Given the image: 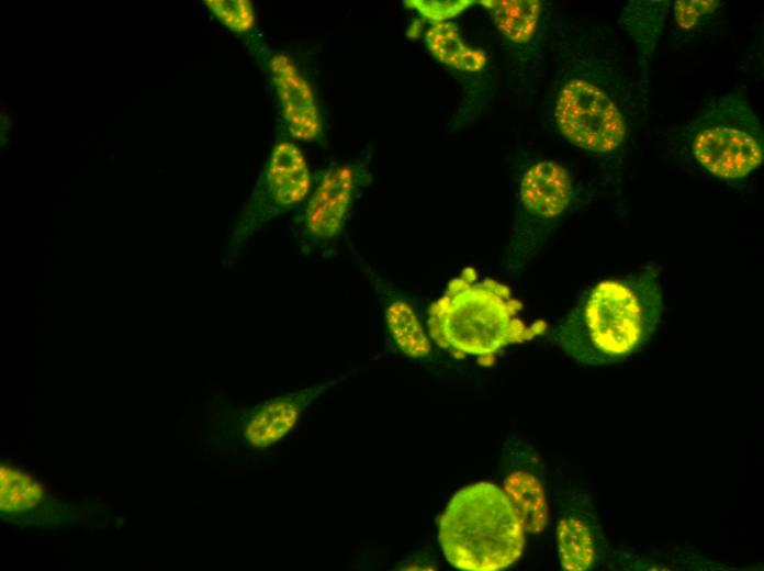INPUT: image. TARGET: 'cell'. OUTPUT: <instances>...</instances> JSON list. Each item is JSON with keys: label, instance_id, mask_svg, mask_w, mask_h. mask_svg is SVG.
<instances>
[{"label": "cell", "instance_id": "obj_19", "mask_svg": "<svg viewBox=\"0 0 764 571\" xmlns=\"http://www.w3.org/2000/svg\"><path fill=\"white\" fill-rule=\"evenodd\" d=\"M717 7L716 1H676L674 14L679 27L690 30L712 14Z\"/></svg>", "mask_w": 764, "mask_h": 571}, {"label": "cell", "instance_id": "obj_12", "mask_svg": "<svg viewBox=\"0 0 764 571\" xmlns=\"http://www.w3.org/2000/svg\"><path fill=\"white\" fill-rule=\"evenodd\" d=\"M503 491L516 510L525 531L540 533L548 522V502L540 478L529 469L510 472Z\"/></svg>", "mask_w": 764, "mask_h": 571}, {"label": "cell", "instance_id": "obj_6", "mask_svg": "<svg viewBox=\"0 0 764 571\" xmlns=\"http://www.w3.org/2000/svg\"><path fill=\"white\" fill-rule=\"evenodd\" d=\"M311 190V175L303 153L294 144H278L268 161L252 208L259 223L303 201Z\"/></svg>", "mask_w": 764, "mask_h": 571}, {"label": "cell", "instance_id": "obj_8", "mask_svg": "<svg viewBox=\"0 0 764 571\" xmlns=\"http://www.w3.org/2000/svg\"><path fill=\"white\" fill-rule=\"evenodd\" d=\"M336 380L312 384L304 389L270 399L249 411L243 434L251 447L265 448L284 437L296 424L304 410L326 393Z\"/></svg>", "mask_w": 764, "mask_h": 571}, {"label": "cell", "instance_id": "obj_5", "mask_svg": "<svg viewBox=\"0 0 764 571\" xmlns=\"http://www.w3.org/2000/svg\"><path fill=\"white\" fill-rule=\"evenodd\" d=\"M762 124L741 96L717 98L694 121L692 148L696 159L723 179L745 177L763 160Z\"/></svg>", "mask_w": 764, "mask_h": 571}, {"label": "cell", "instance_id": "obj_13", "mask_svg": "<svg viewBox=\"0 0 764 571\" xmlns=\"http://www.w3.org/2000/svg\"><path fill=\"white\" fill-rule=\"evenodd\" d=\"M380 287L385 323L398 349L411 358L427 356L431 345L412 305L386 287Z\"/></svg>", "mask_w": 764, "mask_h": 571}, {"label": "cell", "instance_id": "obj_2", "mask_svg": "<svg viewBox=\"0 0 764 571\" xmlns=\"http://www.w3.org/2000/svg\"><path fill=\"white\" fill-rule=\"evenodd\" d=\"M519 310L505 284L464 268L429 307L427 324L432 340L457 357H490L539 333L521 322Z\"/></svg>", "mask_w": 764, "mask_h": 571}, {"label": "cell", "instance_id": "obj_18", "mask_svg": "<svg viewBox=\"0 0 764 571\" xmlns=\"http://www.w3.org/2000/svg\"><path fill=\"white\" fill-rule=\"evenodd\" d=\"M205 3L214 15L233 32H248L255 23L252 7L248 1H205Z\"/></svg>", "mask_w": 764, "mask_h": 571}, {"label": "cell", "instance_id": "obj_17", "mask_svg": "<svg viewBox=\"0 0 764 571\" xmlns=\"http://www.w3.org/2000/svg\"><path fill=\"white\" fill-rule=\"evenodd\" d=\"M0 482V510L4 514H24L44 501L41 484L23 471L2 464Z\"/></svg>", "mask_w": 764, "mask_h": 571}, {"label": "cell", "instance_id": "obj_3", "mask_svg": "<svg viewBox=\"0 0 764 571\" xmlns=\"http://www.w3.org/2000/svg\"><path fill=\"white\" fill-rule=\"evenodd\" d=\"M439 541L454 568L496 571L519 559L525 528L505 492L479 482L453 495L439 520Z\"/></svg>", "mask_w": 764, "mask_h": 571}, {"label": "cell", "instance_id": "obj_1", "mask_svg": "<svg viewBox=\"0 0 764 571\" xmlns=\"http://www.w3.org/2000/svg\"><path fill=\"white\" fill-rule=\"evenodd\" d=\"M663 307L658 270L603 280L561 322L558 340L577 362L603 366L639 350L654 334Z\"/></svg>", "mask_w": 764, "mask_h": 571}, {"label": "cell", "instance_id": "obj_7", "mask_svg": "<svg viewBox=\"0 0 764 571\" xmlns=\"http://www.w3.org/2000/svg\"><path fill=\"white\" fill-rule=\"evenodd\" d=\"M356 188L350 166L332 167L324 173L303 213V229L313 244L324 246L339 235Z\"/></svg>", "mask_w": 764, "mask_h": 571}, {"label": "cell", "instance_id": "obj_4", "mask_svg": "<svg viewBox=\"0 0 764 571\" xmlns=\"http://www.w3.org/2000/svg\"><path fill=\"white\" fill-rule=\"evenodd\" d=\"M619 68L606 75L576 77L561 88L554 116L561 133L594 153L618 148L628 132V101Z\"/></svg>", "mask_w": 764, "mask_h": 571}, {"label": "cell", "instance_id": "obj_14", "mask_svg": "<svg viewBox=\"0 0 764 571\" xmlns=\"http://www.w3.org/2000/svg\"><path fill=\"white\" fill-rule=\"evenodd\" d=\"M426 42L429 51L439 61L456 69L476 71L486 61L483 52L467 46L458 26L451 22L432 25L426 33Z\"/></svg>", "mask_w": 764, "mask_h": 571}, {"label": "cell", "instance_id": "obj_15", "mask_svg": "<svg viewBox=\"0 0 764 571\" xmlns=\"http://www.w3.org/2000/svg\"><path fill=\"white\" fill-rule=\"evenodd\" d=\"M668 1H630L620 23L643 56H651L660 36Z\"/></svg>", "mask_w": 764, "mask_h": 571}, {"label": "cell", "instance_id": "obj_16", "mask_svg": "<svg viewBox=\"0 0 764 571\" xmlns=\"http://www.w3.org/2000/svg\"><path fill=\"white\" fill-rule=\"evenodd\" d=\"M501 32L515 43L528 42L536 31L540 2L535 0L483 1Z\"/></svg>", "mask_w": 764, "mask_h": 571}, {"label": "cell", "instance_id": "obj_10", "mask_svg": "<svg viewBox=\"0 0 764 571\" xmlns=\"http://www.w3.org/2000/svg\"><path fill=\"white\" fill-rule=\"evenodd\" d=\"M571 191L568 171L557 163L543 160L525 171L519 187V201L528 215L549 221L566 209Z\"/></svg>", "mask_w": 764, "mask_h": 571}, {"label": "cell", "instance_id": "obj_11", "mask_svg": "<svg viewBox=\"0 0 764 571\" xmlns=\"http://www.w3.org/2000/svg\"><path fill=\"white\" fill-rule=\"evenodd\" d=\"M560 564L569 571L593 569L603 557L605 541L592 512L570 508L557 526Z\"/></svg>", "mask_w": 764, "mask_h": 571}, {"label": "cell", "instance_id": "obj_20", "mask_svg": "<svg viewBox=\"0 0 764 571\" xmlns=\"http://www.w3.org/2000/svg\"><path fill=\"white\" fill-rule=\"evenodd\" d=\"M414 5L429 19H443L457 11L461 10L464 4L461 2H426V1H414Z\"/></svg>", "mask_w": 764, "mask_h": 571}, {"label": "cell", "instance_id": "obj_9", "mask_svg": "<svg viewBox=\"0 0 764 571\" xmlns=\"http://www.w3.org/2000/svg\"><path fill=\"white\" fill-rule=\"evenodd\" d=\"M270 70L290 133L302 141L313 139L319 131V114L308 82L283 54L271 58Z\"/></svg>", "mask_w": 764, "mask_h": 571}]
</instances>
